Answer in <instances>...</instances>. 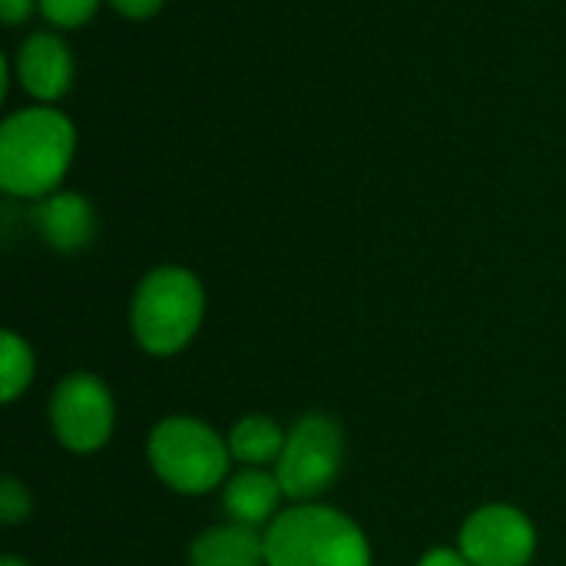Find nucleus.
Segmentation results:
<instances>
[{
    "label": "nucleus",
    "mask_w": 566,
    "mask_h": 566,
    "mask_svg": "<svg viewBox=\"0 0 566 566\" xmlns=\"http://www.w3.org/2000/svg\"><path fill=\"white\" fill-rule=\"evenodd\" d=\"M192 566H265V534L245 524H219L202 531L189 547Z\"/></svg>",
    "instance_id": "nucleus-11"
},
{
    "label": "nucleus",
    "mask_w": 566,
    "mask_h": 566,
    "mask_svg": "<svg viewBox=\"0 0 566 566\" xmlns=\"http://www.w3.org/2000/svg\"><path fill=\"white\" fill-rule=\"evenodd\" d=\"M33 348L17 335V332H3L0 338V398L10 405L17 401L30 381H33Z\"/></svg>",
    "instance_id": "nucleus-13"
},
{
    "label": "nucleus",
    "mask_w": 566,
    "mask_h": 566,
    "mask_svg": "<svg viewBox=\"0 0 566 566\" xmlns=\"http://www.w3.org/2000/svg\"><path fill=\"white\" fill-rule=\"evenodd\" d=\"M265 566H371V544L348 514L295 504L265 527Z\"/></svg>",
    "instance_id": "nucleus-2"
},
{
    "label": "nucleus",
    "mask_w": 566,
    "mask_h": 566,
    "mask_svg": "<svg viewBox=\"0 0 566 566\" xmlns=\"http://www.w3.org/2000/svg\"><path fill=\"white\" fill-rule=\"evenodd\" d=\"M40 13L53 23V27H83L93 20V13L99 10V0H36Z\"/></svg>",
    "instance_id": "nucleus-14"
},
{
    "label": "nucleus",
    "mask_w": 566,
    "mask_h": 566,
    "mask_svg": "<svg viewBox=\"0 0 566 566\" xmlns=\"http://www.w3.org/2000/svg\"><path fill=\"white\" fill-rule=\"evenodd\" d=\"M345 434L328 415H305L285 438V451L272 468L285 497L295 504H312L342 474Z\"/></svg>",
    "instance_id": "nucleus-5"
},
{
    "label": "nucleus",
    "mask_w": 566,
    "mask_h": 566,
    "mask_svg": "<svg viewBox=\"0 0 566 566\" xmlns=\"http://www.w3.org/2000/svg\"><path fill=\"white\" fill-rule=\"evenodd\" d=\"M0 566H30L27 560H20V557H13V554H7L3 560H0Z\"/></svg>",
    "instance_id": "nucleus-19"
},
{
    "label": "nucleus",
    "mask_w": 566,
    "mask_h": 566,
    "mask_svg": "<svg viewBox=\"0 0 566 566\" xmlns=\"http://www.w3.org/2000/svg\"><path fill=\"white\" fill-rule=\"evenodd\" d=\"M76 153V129L66 113L40 103L0 126V189L17 199L56 192Z\"/></svg>",
    "instance_id": "nucleus-1"
},
{
    "label": "nucleus",
    "mask_w": 566,
    "mask_h": 566,
    "mask_svg": "<svg viewBox=\"0 0 566 566\" xmlns=\"http://www.w3.org/2000/svg\"><path fill=\"white\" fill-rule=\"evenodd\" d=\"M206 318V289L196 272L182 265H159L143 275L133 305L129 325L143 352L169 358L182 352Z\"/></svg>",
    "instance_id": "nucleus-3"
},
{
    "label": "nucleus",
    "mask_w": 566,
    "mask_h": 566,
    "mask_svg": "<svg viewBox=\"0 0 566 566\" xmlns=\"http://www.w3.org/2000/svg\"><path fill=\"white\" fill-rule=\"evenodd\" d=\"M153 474L176 494L199 497L229 481V441L199 418H163L146 441Z\"/></svg>",
    "instance_id": "nucleus-4"
},
{
    "label": "nucleus",
    "mask_w": 566,
    "mask_h": 566,
    "mask_svg": "<svg viewBox=\"0 0 566 566\" xmlns=\"http://www.w3.org/2000/svg\"><path fill=\"white\" fill-rule=\"evenodd\" d=\"M418 566H471V560L461 554V551H451V547H434V551H428Z\"/></svg>",
    "instance_id": "nucleus-17"
},
{
    "label": "nucleus",
    "mask_w": 566,
    "mask_h": 566,
    "mask_svg": "<svg viewBox=\"0 0 566 566\" xmlns=\"http://www.w3.org/2000/svg\"><path fill=\"white\" fill-rule=\"evenodd\" d=\"M30 507L33 504H30L27 488L20 481H13V478H3V484H0V521L7 527H13V524L30 517Z\"/></svg>",
    "instance_id": "nucleus-15"
},
{
    "label": "nucleus",
    "mask_w": 566,
    "mask_h": 566,
    "mask_svg": "<svg viewBox=\"0 0 566 566\" xmlns=\"http://www.w3.org/2000/svg\"><path fill=\"white\" fill-rule=\"evenodd\" d=\"M50 424L56 441L73 454L99 451L116 424V405L106 388L90 371L66 375L50 395Z\"/></svg>",
    "instance_id": "nucleus-6"
},
{
    "label": "nucleus",
    "mask_w": 566,
    "mask_h": 566,
    "mask_svg": "<svg viewBox=\"0 0 566 566\" xmlns=\"http://www.w3.org/2000/svg\"><path fill=\"white\" fill-rule=\"evenodd\" d=\"M20 86L36 103H56L73 86V53L56 33H30L13 60Z\"/></svg>",
    "instance_id": "nucleus-8"
},
{
    "label": "nucleus",
    "mask_w": 566,
    "mask_h": 566,
    "mask_svg": "<svg viewBox=\"0 0 566 566\" xmlns=\"http://www.w3.org/2000/svg\"><path fill=\"white\" fill-rule=\"evenodd\" d=\"M282 497L285 491L272 468H242L222 488V511L229 514V521L262 531L282 514Z\"/></svg>",
    "instance_id": "nucleus-10"
},
{
    "label": "nucleus",
    "mask_w": 566,
    "mask_h": 566,
    "mask_svg": "<svg viewBox=\"0 0 566 566\" xmlns=\"http://www.w3.org/2000/svg\"><path fill=\"white\" fill-rule=\"evenodd\" d=\"M458 541V551L471 566H527L537 551V531L514 504L478 507L464 521Z\"/></svg>",
    "instance_id": "nucleus-7"
},
{
    "label": "nucleus",
    "mask_w": 566,
    "mask_h": 566,
    "mask_svg": "<svg viewBox=\"0 0 566 566\" xmlns=\"http://www.w3.org/2000/svg\"><path fill=\"white\" fill-rule=\"evenodd\" d=\"M33 3H36V0H0V20H3L7 27H13V23H20V20L30 17Z\"/></svg>",
    "instance_id": "nucleus-18"
},
{
    "label": "nucleus",
    "mask_w": 566,
    "mask_h": 566,
    "mask_svg": "<svg viewBox=\"0 0 566 566\" xmlns=\"http://www.w3.org/2000/svg\"><path fill=\"white\" fill-rule=\"evenodd\" d=\"M285 438H289V431H282L265 415H245L226 434L229 454L242 468H275L285 451Z\"/></svg>",
    "instance_id": "nucleus-12"
},
{
    "label": "nucleus",
    "mask_w": 566,
    "mask_h": 566,
    "mask_svg": "<svg viewBox=\"0 0 566 566\" xmlns=\"http://www.w3.org/2000/svg\"><path fill=\"white\" fill-rule=\"evenodd\" d=\"M123 17H129V20H146V17H153V13H159V7L166 3V0H109Z\"/></svg>",
    "instance_id": "nucleus-16"
},
{
    "label": "nucleus",
    "mask_w": 566,
    "mask_h": 566,
    "mask_svg": "<svg viewBox=\"0 0 566 566\" xmlns=\"http://www.w3.org/2000/svg\"><path fill=\"white\" fill-rule=\"evenodd\" d=\"M33 229L40 232V239L56 249V252H83L93 235H96V212L90 206V199H83L80 192H50L43 199H36L33 212Z\"/></svg>",
    "instance_id": "nucleus-9"
}]
</instances>
